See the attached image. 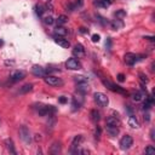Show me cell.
I'll return each mask as SVG.
<instances>
[{
	"label": "cell",
	"instance_id": "e0dca14e",
	"mask_svg": "<svg viewBox=\"0 0 155 155\" xmlns=\"http://www.w3.org/2000/svg\"><path fill=\"white\" fill-rule=\"evenodd\" d=\"M106 130H107V133L110 136V137H116V136L119 134V127L107 125V126H106Z\"/></svg>",
	"mask_w": 155,
	"mask_h": 155
},
{
	"label": "cell",
	"instance_id": "8d00e7d4",
	"mask_svg": "<svg viewBox=\"0 0 155 155\" xmlns=\"http://www.w3.org/2000/svg\"><path fill=\"white\" fill-rule=\"evenodd\" d=\"M118 80H119V81H120V83H124V81H125V75H124V74H121V73H120V74H119V75H118Z\"/></svg>",
	"mask_w": 155,
	"mask_h": 155
},
{
	"label": "cell",
	"instance_id": "7a4b0ae2",
	"mask_svg": "<svg viewBox=\"0 0 155 155\" xmlns=\"http://www.w3.org/2000/svg\"><path fill=\"white\" fill-rule=\"evenodd\" d=\"M102 83H103V85L106 86V87H108L110 91H113V92H116V93H120V94H126L127 92L121 87V86H118V85H115V84H113L111 81H109V80H106V79H102Z\"/></svg>",
	"mask_w": 155,
	"mask_h": 155
},
{
	"label": "cell",
	"instance_id": "d4e9b609",
	"mask_svg": "<svg viewBox=\"0 0 155 155\" xmlns=\"http://www.w3.org/2000/svg\"><path fill=\"white\" fill-rule=\"evenodd\" d=\"M32 90H33V84H26V85H23L21 89H19V93L24 94V93L30 92Z\"/></svg>",
	"mask_w": 155,
	"mask_h": 155
},
{
	"label": "cell",
	"instance_id": "ac0fdd59",
	"mask_svg": "<svg viewBox=\"0 0 155 155\" xmlns=\"http://www.w3.org/2000/svg\"><path fill=\"white\" fill-rule=\"evenodd\" d=\"M76 92H79L80 94H85L86 92H89V85L87 83H81L76 85Z\"/></svg>",
	"mask_w": 155,
	"mask_h": 155
},
{
	"label": "cell",
	"instance_id": "d6986e66",
	"mask_svg": "<svg viewBox=\"0 0 155 155\" xmlns=\"http://www.w3.org/2000/svg\"><path fill=\"white\" fill-rule=\"evenodd\" d=\"M128 126H131L132 128H140L141 127L138 120L136 119V116H133V115H130V118H128Z\"/></svg>",
	"mask_w": 155,
	"mask_h": 155
},
{
	"label": "cell",
	"instance_id": "ee69618b",
	"mask_svg": "<svg viewBox=\"0 0 155 155\" xmlns=\"http://www.w3.org/2000/svg\"><path fill=\"white\" fill-rule=\"evenodd\" d=\"M111 1H113V0H111Z\"/></svg>",
	"mask_w": 155,
	"mask_h": 155
},
{
	"label": "cell",
	"instance_id": "e575fe53",
	"mask_svg": "<svg viewBox=\"0 0 155 155\" xmlns=\"http://www.w3.org/2000/svg\"><path fill=\"white\" fill-rule=\"evenodd\" d=\"M58 101H60V103L64 104V103H67V102H68V98H67V97H64V96H61L60 98H58Z\"/></svg>",
	"mask_w": 155,
	"mask_h": 155
},
{
	"label": "cell",
	"instance_id": "6da1fadb",
	"mask_svg": "<svg viewBox=\"0 0 155 155\" xmlns=\"http://www.w3.org/2000/svg\"><path fill=\"white\" fill-rule=\"evenodd\" d=\"M93 98H94V102L98 104L100 107H102V108H106V107H108V104H109L108 97H107V94H104L103 92H96V93L93 94Z\"/></svg>",
	"mask_w": 155,
	"mask_h": 155
},
{
	"label": "cell",
	"instance_id": "ffe728a7",
	"mask_svg": "<svg viewBox=\"0 0 155 155\" xmlns=\"http://www.w3.org/2000/svg\"><path fill=\"white\" fill-rule=\"evenodd\" d=\"M83 141H84L83 134H78V136H75L74 140L72 141V147H73V148H78V147H79V145L83 143Z\"/></svg>",
	"mask_w": 155,
	"mask_h": 155
},
{
	"label": "cell",
	"instance_id": "60d3db41",
	"mask_svg": "<svg viewBox=\"0 0 155 155\" xmlns=\"http://www.w3.org/2000/svg\"><path fill=\"white\" fill-rule=\"evenodd\" d=\"M144 120H147V121H149V114H147V115H144Z\"/></svg>",
	"mask_w": 155,
	"mask_h": 155
},
{
	"label": "cell",
	"instance_id": "4fadbf2b",
	"mask_svg": "<svg viewBox=\"0 0 155 155\" xmlns=\"http://www.w3.org/2000/svg\"><path fill=\"white\" fill-rule=\"evenodd\" d=\"M106 124L109 126H115V127H120V120L116 118V116H108Z\"/></svg>",
	"mask_w": 155,
	"mask_h": 155
},
{
	"label": "cell",
	"instance_id": "8fae6325",
	"mask_svg": "<svg viewBox=\"0 0 155 155\" xmlns=\"http://www.w3.org/2000/svg\"><path fill=\"white\" fill-rule=\"evenodd\" d=\"M55 43L58 44L60 46H62L63 49H68L70 46V43L67 40V39H64L63 36H56L55 38Z\"/></svg>",
	"mask_w": 155,
	"mask_h": 155
},
{
	"label": "cell",
	"instance_id": "52a82bcc",
	"mask_svg": "<svg viewBox=\"0 0 155 155\" xmlns=\"http://www.w3.org/2000/svg\"><path fill=\"white\" fill-rule=\"evenodd\" d=\"M66 67L70 70H79V69H81V63L76 58H69L66 62Z\"/></svg>",
	"mask_w": 155,
	"mask_h": 155
},
{
	"label": "cell",
	"instance_id": "d590c367",
	"mask_svg": "<svg viewBox=\"0 0 155 155\" xmlns=\"http://www.w3.org/2000/svg\"><path fill=\"white\" fill-rule=\"evenodd\" d=\"M92 41H93V43H98V41H100V35L93 34V35H92Z\"/></svg>",
	"mask_w": 155,
	"mask_h": 155
},
{
	"label": "cell",
	"instance_id": "ab89813d",
	"mask_svg": "<svg viewBox=\"0 0 155 155\" xmlns=\"http://www.w3.org/2000/svg\"><path fill=\"white\" fill-rule=\"evenodd\" d=\"M150 138H151V140L155 138V137H154V130H151V132H150Z\"/></svg>",
	"mask_w": 155,
	"mask_h": 155
},
{
	"label": "cell",
	"instance_id": "7bdbcfd3",
	"mask_svg": "<svg viewBox=\"0 0 155 155\" xmlns=\"http://www.w3.org/2000/svg\"><path fill=\"white\" fill-rule=\"evenodd\" d=\"M47 1H51V0H47Z\"/></svg>",
	"mask_w": 155,
	"mask_h": 155
},
{
	"label": "cell",
	"instance_id": "1f68e13d",
	"mask_svg": "<svg viewBox=\"0 0 155 155\" xmlns=\"http://www.w3.org/2000/svg\"><path fill=\"white\" fill-rule=\"evenodd\" d=\"M140 80H141L142 85H145V84H148V81H149V79L147 78V75H144V74H140Z\"/></svg>",
	"mask_w": 155,
	"mask_h": 155
},
{
	"label": "cell",
	"instance_id": "ba28073f",
	"mask_svg": "<svg viewBox=\"0 0 155 155\" xmlns=\"http://www.w3.org/2000/svg\"><path fill=\"white\" fill-rule=\"evenodd\" d=\"M124 60H125V63H126V64H128V66H133L136 62L138 61V56H137V55H134V53H132V52H128V53L125 55Z\"/></svg>",
	"mask_w": 155,
	"mask_h": 155
},
{
	"label": "cell",
	"instance_id": "83f0119b",
	"mask_svg": "<svg viewBox=\"0 0 155 155\" xmlns=\"http://www.w3.org/2000/svg\"><path fill=\"white\" fill-rule=\"evenodd\" d=\"M114 15H115V17L118 18V19H123V18H125V17H126V11L121 9V10H118V11H116Z\"/></svg>",
	"mask_w": 155,
	"mask_h": 155
},
{
	"label": "cell",
	"instance_id": "603a6c76",
	"mask_svg": "<svg viewBox=\"0 0 155 155\" xmlns=\"http://www.w3.org/2000/svg\"><path fill=\"white\" fill-rule=\"evenodd\" d=\"M83 102H84V98H83L81 96L74 97V98H73V107H74V109H79V108L81 107Z\"/></svg>",
	"mask_w": 155,
	"mask_h": 155
},
{
	"label": "cell",
	"instance_id": "277c9868",
	"mask_svg": "<svg viewBox=\"0 0 155 155\" xmlns=\"http://www.w3.org/2000/svg\"><path fill=\"white\" fill-rule=\"evenodd\" d=\"M19 137H21V140L24 143H27V144L30 143L32 136H30V131H29V128L27 126H21V127H19Z\"/></svg>",
	"mask_w": 155,
	"mask_h": 155
},
{
	"label": "cell",
	"instance_id": "3957f363",
	"mask_svg": "<svg viewBox=\"0 0 155 155\" xmlns=\"http://www.w3.org/2000/svg\"><path fill=\"white\" fill-rule=\"evenodd\" d=\"M44 80H45V83H46L49 86H53V87H56V86H62V85H63V81L60 79V78H57V76H55V75H46V76L44 78Z\"/></svg>",
	"mask_w": 155,
	"mask_h": 155
},
{
	"label": "cell",
	"instance_id": "f1b7e54d",
	"mask_svg": "<svg viewBox=\"0 0 155 155\" xmlns=\"http://www.w3.org/2000/svg\"><path fill=\"white\" fill-rule=\"evenodd\" d=\"M35 12H36V15L38 16H43V13L45 12V7L43 6V5H35Z\"/></svg>",
	"mask_w": 155,
	"mask_h": 155
},
{
	"label": "cell",
	"instance_id": "d6a6232c",
	"mask_svg": "<svg viewBox=\"0 0 155 155\" xmlns=\"http://www.w3.org/2000/svg\"><path fill=\"white\" fill-rule=\"evenodd\" d=\"M144 153L145 154H154L155 153V148L153 145H148L145 149H144Z\"/></svg>",
	"mask_w": 155,
	"mask_h": 155
},
{
	"label": "cell",
	"instance_id": "9c48e42d",
	"mask_svg": "<svg viewBox=\"0 0 155 155\" xmlns=\"http://www.w3.org/2000/svg\"><path fill=\"white\" fill-rule=\"evenodd\" d=\"M32 74L38 76V78H43V76H46V69L40 67V66H33Z\"/></svg>",
	"mask_w": 155,
	"mask_h": 155
},
{
	"label": "cell",
	"instance_id": "7c38bea8",
	"mask_svg": "<svg viewBox=\"0 0 155 155\" xmlns=\"http://www.w3.org/2000/svg\"><path fill=\"white\" fill-rule=\"evenodd\" d=\"M111 0H94V6L100 7V9H107L111 5Z\"/></svg>",
	"mask_w": 155,
	"mask_h": 155
},
{
	"label": "cell",
	"instance_id": "4dcf8cb0",
	"mask_svg": "<svg viewBox=\"0 0 155 155\" xmlns=\"http://www.w3.org/2000/svg\"><path fill=\"white\" fill-rule=\"evenodd\" d=\"M83 5H84V0H75V1L73 3L74 10H76V9H79V7H81Z\"/></svg>",
	"mask_w": 155,
	"mask_h": 155
},
{
	"label": "cell",
	"instance_id": "2e32d148",
	"mask_svg": "<svg viewBox=\"0 0 155 155\" xmlns=\"http://www.w3.org/2000/svg\"><path fill=\"white\" fill-rule=\"evenodd\" d=\"M67 33H68V30H67L64 27H62V26H57V27L55 28V30H53L55 36H66Z\"/></svg>",
	"mask_w": 155,
	"mask_h": 155
},
{
	"label": "cell",
	"instance_id": "9a60e30c",
	"mask_svg": "<svg viewBox=\"0 0 155 155\" xmlns=\"http://www.w3.org/2000/svg\"><path fill=\"white\" fill-rule=\"evenodd\" d=\"M61 150H62V147H61V143H60V142H53L52 145L50 147V153L53 154V155L60 154Z\"/></svg>",
	"mask_w": 155,
	"mask_h": 155
},
{
	"label": "cell",
	"instance_id": "836d02e7",
	"mask_svg": "<svg viewBox=\"0 0 155 155\" xmlns=\"http://www.w3.org/2000/svg\"><path fill=\"white\" fill-rule=\"evenodd\" d=\"M94 134H96V138H100V137H101V127H100V126H97V127H96Z\"/></svg>",
	"mask_w": 155,
	"mask_h": 155
},
{
	"label": "cell",
	"instance_id": "cb8c5ba5",
	"mask_svg": "<svg viewBox=\"0 0 155 155\" xmlns=\"http://www.w3.org/2000/svg\"><path fill=\"white\" fill-rule=\"evenodd\" d=\"M90 116H91V120H92L93 123H98V121L101 120V114L97 111L96 109H92V110L90 111Z\"/></svg>",
	"mask_w": 155,
	"mask_h": 155
},
{
	"label": "cell",
	"instance_id": "484cf974",
	"mask_svg": "<svg viewBox=\"0 0 155 155\" xmlns=\"http://www.w3.org/2000/svg\"><path fill=\"white\" fill-rule=\"evenodd\" d=\"M56 21H57V24H58V26H62V24H64V23L68 22V17H67L66 15H60Z\"/></svg>",
	"mask_w": 155,
	"mask_h": 155
},
{
	"label": "cell",
	"instance_id": "7402d4cb",
	"mask_svg": "<svg viewBox=\"0 0 155 155\" xmlns=\"http://www.w3.org/2000/svg\"><path fill=\"white\" fill-rule=\"evenodd\" d=\"M5 144H6L7 150H9L11 154H13V155L17 154V151H16V149H15V145H13V141H12L11 138H7V140L5 141Z\"/></svg>",
	"mask_w": 155,
	"mask_h": 155
},
{
	"label": "cell",
	"instance_id": "44dd1931",
	"mask_svg": "<svg viewBox=\"0 0 155 155\" xmlns=\"http://www.w3.org/2000/svg\"><path fill=\"white\" fill-rule=\"evenodd\" d=\"M145 98V94H144V92H142V91H137V92H134L133 94H132V100L134 101V102H141V101H143Z\"/></svg>",
	"mask_w": 155,
	"mask_h": 155
},
{
	"label": "cell",
	"instance_id": "74e56055",
	"mask_svg": "<svg viewBox=\"0 0 155 155\" xmlns=\"http://www.w3.org/2000/svg\"><path fill=\"white\" fill-rule=\"evenodd\" d=\"M106 46H107V49H108V50H110V47H111V40H110V38H108V39H107Z\"/></svg>",
	"mask_w": 155,
	"mask_h": 155
},
{
	"label": "cell",
	"instance_id": "f546056e",
	"mask_svg": "<svg viewBox=\"0 0 155 155\" xmlns=\"http://www.w3.org/2000/svg\"><path fill=\"white\" fill-rule=\"evenodd\" d=\"M53 22H55V19H53L52 16H46V17H44V23H45V24L51 26V24H53Z\"/></svg>",
	"mask_w": 155,
	"mask_h": 155
},
{
	"label": "cell",
	"instance_id": "5b68a950",
	"mask_svg": "<svg viewBox=\"0 0 155 155\" xmlns=\"http://www.w3.org/2000/svg\"><path fill=\"white\" fill-rule=\"evenodd\" d=\"M133 145V138L130 134H125L124 137L120 140V148L123 150H128Z\"/></svg>",
	"mask_w": 155,
	"mask_h": 155
},
{
	"label": "cell",
	"instance_id": "30bf717a",
	"mask_svg": "<svg viewBox=\"0 0 155 155\" xmlns=\"http://www.w3.org/2000/svg\"><path fill=\"white\" fill-rule=\"evenodd\" d=\"M73 55L75 57H78V58L84 57L85 56V49H84V46L81 44H76L74 46V49H73Z\"/></svg>",
	"mask_w": 155,
	"mask_h": 155
},
{
	"label": "cell",
	"instance_id": "8992f818",
	"mask_svg": "<svg viewBox=\"0 0 155 155\" xmlns=\"http://www.w3.org/2000/svg\"><path fill=\"white\" fill-rule=\"evenodd\" d=\"M24 78H26V72H23V70H13L10 74V80L12 83H18V81L23 80Z\"/></svg>",
	"mask_w": 155,
	"mask_h": 155
},
{
	"label": "cell",
	"instance_id": "4316f807",
	"mask_svg": "<svg viewBox=\"0 0 155 155\" xmlns=\"http://www.w3.org/2000/svg\"><path fill=\"white\" fill-rule=\"evenodd\" d=\"M74 81H75L76 84L87 83V78H85L84 75H76V76H74Z\"/></svg>",
	"mask_w": 155,
	"mask_h": 155
},
{
	"label": "cell",
	"instance_id": "5bb4252c",
	"mask_svg": "<svg viewBox=\"0 0 155 155\" xmlns=\"http://www.w3.org/2000/svg\"><path fill=\"white\" fill-rule=\"evenodd\" d=\"M110 27H111V29H114V30L121 29V28L124 27V22H123V19H118V18L113 19V21L110 22Z\"/></svg>",
	"mask_w": 155,
	"mask_h": 155
},
{
	"label": "cell",
	"instance_id": "b9f144b4",
	"mask_svg": "<svg viewBox=\"0 0 155 155\" xmlns=\"http://www.w3.org/2000/svg\"><path fill=\"white\" fill-rule=\"evenodd\" d=\"M3 45H4V41L1 40V39H0V46H3Z\"/></svg>",
	"mask_w": 155,
	"mask_h": 155
},
{
	"label": "cell",
	"instance_id": "f35d334b",
	"mask_svg": "<svg viewBox=\"0 0 155 155\" xmlns=\"http://www.w3.org/2000/svg\"><path fill=\"white\" fill-rule=\"evenodd\" d=\"M144 39H147V40H150V41H154V36H144Z\"/></svg>",
	"mask_w": 155,
	"mask_h": 155
}]
</instances>
